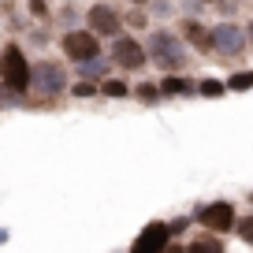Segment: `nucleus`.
Segmentation results:
<instances>
[{
    "mask_svg": "<svg viewBox=\"0 0 253 253\" xmlns=\"http://www.w3.org/2000/svg\"><path fill=\"white\" fill-rule=\"evenodd\" d=\"M41 71H45V82H38V89L45 86V93H56V89L63 86V71H60V67H56V63H45Z\"/></svg>",
    "mask_w": 253,
    "mask_h": 253,
    "instance_id": "obj_6",
    "label": "nucleus"
},
{
    "mask_svg": "<svg viewBox=\"0 0 253 253\" xmlns=\"http://www.w3.org/2000/svg\"><path fill=\"white\" fill-rule=\"evenodd\" d=\"M201 223L205 227H212V231H223L231 223V205H212V209H205L201 212Z\"/></svg>",
    "mask_w": 253,
    "mask_h": 253,
    "instance_id": "obj_4",
    "label": "nucleus"
},
{
    "mask_svg": "<svg viewBox=\"0 0 253 253\" xmlns=\"http://www.w3.org/2000/svg\"><path fill=\"white\" fill-rule=\"evenodd\" d=\"M0 75H4L8 86H19V89L30 82V67H26L23 52H19L15 45H8V48H4V56H0Z\"/></svg>",
    "mask_w": 253,
    "mask_h": 253,
    "instance_id": "obj_1",
    "label": "nucleus"
},
{
    "mask_svg": "<svg viewBox=\"0 0 253 253\" xmlns=\"http://www.w3.org/2000/svg\"><path fill=\"white\" fill-rule=\"evenodd\" d=\"M89 23H93V30H101V34H116L119 30L116 11H112V8H93V11H89Z\"/></svg>",
    "mask_w": 253,
    "mask_h": 253,
    "instance_id": "obj_5",
    "label": "nucleus"
},
{
    "mask_svg": "<svg viewBox=\"0 0 253 253\" xmlns=\"http://www.w3.org/2000/svg\"><path fill=\"white\" fill-rule=\"evenodd\" d=\"M242 238H246V242H253V220H242Z\"/></svg>",
    "mask_w": 253,
    "mask_h": 253,
    "instance_id": "obj_7",
    "label": "nucleus"
},
{
    "mask_svg": "<svg viewBox=\"0 0 253 253\" xmlns=\"http://www.w3.org/2000/svg\"><path fill=\"white\" fill-rule=\"evenodd\" d=\"M116 60L123 63V67H142V63H145L142 45H138V41H130V38H123V41L116 45Z\"/></svg>",
    "mask_w": 253,
    "mask_h": 253,
    "instance_id": "obj_3",
    "label": "nucleus"
},
{
    "mask_svg": "<svg viewBox=\"0 0 253 253\" xmlns=\"http://www.w3.org/2000/svg\"><path fill=\"white\" fill-rule=\"evenodd\" d=\"M67 45V52L75 56V60H89V56L97 52V41H93V34H71V38L63 41Z\"/></svg>",
    "mask_w": 253,
    "mask_h": 253,
    "instance_id": "obj_2",
    "label": "nucleus"
}]
</instances>
